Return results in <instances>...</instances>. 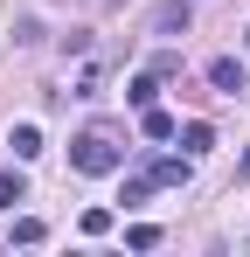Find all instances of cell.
<instances>
[{"label":"cell","instance_id":"obj_6","mask_svg":"<svg viewBox=\"0 0 250 257\" xmlns=\"http://www.w3.org/2000/svg\"><path fill=\"white\" fill-rule=\"evenodd\" d=\"M7 146H14V160H35V153H42V132H35V125H14Z\"/></svg>","mask_w":250,"mask_h":257},{"label":"cell","instance_id":"obj_15","mask_svg":"<svg viewBox=\"0 0 250 257\" xmlns=\"http://www.w3.org/2000/svg\"><path fill=\"white\" fill-rule=\"evenodd\" d=\"M243 42H250V28H243Z\"/></svg>","mask_w":250,"mask_h":257},{"label":"cell","instance_id":"obj_10","mask_svg":"<svg viewBox=\"0 0 250 257\" xmlns=\"http://www.w3.org/2000/svg\"><path fill=\"white\" fill-rule=\"evenodd\" d=\"M125 243H132V250H153V243H160V229H153V222H132V229H125Z\"/></svg>","mask_w":250,"mask_h":257},{"label":"cell","instance_id":"obj_8","mask_svg":"<svg viewBox=\"0 0 250 257\" xmlns=\"http://www.w3.org/2000/svg\"><path fill=\"white\" fill-rule=\"evenodd\" d=\"M153 188H160V181H153V174H132V181H125V195H118V202H125V209H132V202H146V195H153Z\"/></svg>","mask_w":250,"mask_h":257},{"label":"cell","instance_id":"obj_12","mask_svg":"<svg viewBox=\"0 0 250 257\" xmlns=\"http://www.w3.org/2000/svg\"><path fill=\"white\" fill-rule=\"evenodd\" d=\"M42 236H49V229H42L35 215H21V222H14V243H42Z\"/></svg>","mask_w":250,"mask_h":257},{"label":"cell","instance_id":"obj_9","mask_svg":"<svg viewBox=\"0 0 250 257\" xmlns=\"http://www.w3.org/2000/svg\"><path fill=\"white\" fill-rule=\"evenodd\" d=\"M181 146H188V153H208V146H215V132H208V125H202V118H195V125L181 132Z\"/></svg>","mask_w":250,"mask_h":257},{"label":"cell","instance_id":"obj_11","mask_svg":"<svg viewBox=\"0 0 250 257\" xmlns=\"http://www.w3.org/2000/svg\"><path fill=\"white\" fill-rule=\"evenodd\" d=\"M21 195H28V188H21V174H0V215L14 209V202H21Z\"/></svg>","mask_w":250,"mask_h":257},{"label":"cell","instance_id":"obj_14","mask_svg":"<svg viewBox=\"0 0 250 257\" xmlns=\"http://www.w3.org/2000/svg\"><path fill=\"white\" fill-rule=\"evenodd\" d=\"M90 7H125V0H90Z\"/></svg>","mask_w":250,"mask_h":257},{"label":"cell","instance_id":"obj_5","mask_svg":"<svg viewBox=\"0 0 250 257\" xmlns=\"http://www.w3.org/2000/svg\"><path fill=\"white\" fill-rule=\"evenodd\" d=\"M125 97H132V104H139V111H146V104H153V97H160V77H153V70H146V77H132V84H125Z\"/></svg>","mask_w":250,"mask_h":257},{"label":"cell","instance_id":"obj_2","mask_svg":"<svg viewBox=\"0 0 250 257\" xmlns=\"http://www.w3.org/2000/svg\"><path fill=\"white\" fill-rule=\"evenodd\" d=\"M208 84L222 90V97H243L250 77H243V63H236V56H215V63H208Z\"/></svg>","mask_w":250,"mask_h":257},{"label":"cell","instance_id":"obj_3","mask_svg":"<svg viewBox=\"0 0 250 257\" xmlns=\"http://www.w3.org/2000/svg\"><path fill=\"white\" fill-rule=\"evenodd\" d=\"M153 181H160V188H188V174H195V153H181V160H174V153H160V160H153Z\"/></svg>","mask_w":250,"mask_h":257},{"label":"cell","instance_id":"obj_1","mask_svg":"<svg viewBox=\"0 0 250 257\" xmlns=\"http://www.w3.org/2000/svg\"><path fill=\"white\" fill-rule=\"evenodd\" d=\"M70 167L77 174H118L125 167V146L111 139V132H77V139H70Z\"/></svg>","mask_w":250,"mask_h":257},{"label":"cell","instance_id":"obj_7","mask_svg":"<svg viewBox=\"0 0 250 257\" xmlns=\"http://www.w3.org/2000/svg\"><path fill=\"white\" fill-rule=\"evenodd\" d=\"M139 125H146V139H174V118H167L160 104H146V111H139Z\"/></svg>","mask_w":250,"mask_h":257},{"label":"cell","instance_id":"obj_4","mask_svg":"<svg viewBox=\"0 0 250 257\" xmlns=\"http://www.w3.org/2000/svg\"><path fill=\"white\" fill-rule=\"evenodd\" d=\"M188 21H195V7H188V0H167V7H153V35H188Z\"/></svg>","mask_w":250,"mask_h":257},{"label":"cell","instance_id":"obj_13","mask_svg":"<svg viewBox=\"0 0 250 257\" xmlns=\"http://www.w3.org/2000/svg\"><path fill=\"white\" fill-rule=\"evenodd\" d=\"M111 229V209H83V236H104Z\"/></svg>","mask_w":250,"mask_h":257}]
</instances>
